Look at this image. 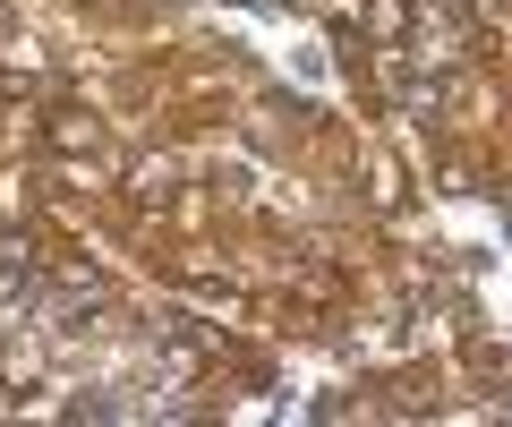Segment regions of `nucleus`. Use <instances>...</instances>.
Wrapping results in <instances>:
<instances>
[{"label": "nucleus", "instance_id": "obj_1", "mask_svg": "<svg viewBox=\"0 0 512 427\" xmlns=\"http://www.w3.org/2000/svg\"><path fill=\"white\" fill-rule=\"evenodd\" d=\"M103 299H111V282H103V274H86V265H77V274H60L52 291H35V299H26V308H35L43 325H52V334H77V325H86V316L103 308Z\"/></svg>", "mask_w": 512, "mask_h": 427}, {"label": "nucleus", "instance_id": "obj_2", "mask_svg": "<svg viewBox=\"0 0 512 427\" xmlns=\"http://www.w3.org/2000/svg\"><path fill=\"white\" fill-rule=\"evenodd\" d=\"M43 291V265L26 240H0V308H26V299Z\"/></svg>", "mask_w": 512, "mask_h": 427}, {"label": "nucleus", "instance_id": "obj_3", "mask_svg": "<svg viewBox=\"0 0 512 427\" xmlns=\"http://www.w3.org/2000/svg\"><path fill=\"white\" fill-rule=\"evenodd\" d=\"M504 231H512V188H504Z\"/></svg>", "mask_w": 512, "mask_h": 427}, {"label": "nucleus", "instance_id": "obj_4", "mask_svg": "<svg viewBox=\"0 0 512 427\" xmlns=\"http://www.w3.org/2000/svg\"><path fill=\"white\" fill-rule=\"evenodd\" d=\"M0 35H9V9H0Z\"/></svg>", "mask_w": 512, "mask_h": 427}]
</instances>
